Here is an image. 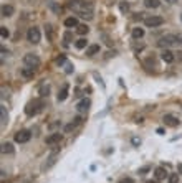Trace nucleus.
<instances>
[{"label": "nucleus", "mask_w": 182, "mask_h": 183, "mask_svg": "<svg viewBox=\"0 0 182 183\" xmlns=\"http://www.w3.org/2000/svg\"><path fill=\"white\" fill-rule=\"evenodd\" d=\"M70 8H71L73 12L80 13L83 18L91 20L95 5H93V2H90V0H71V2H70Z\"/></svg>", "instance_id": "obj_1"}, {"label": "nucleus", "mask_w": 182, "mask_h": 183, "mask_svg": "<svg viewBox=\"0 0 182 183\" xmlns=\"http://www.w3.org/2000/svg\"><path fill=\"white\" fill-rule=\"evenodd\" d=\"M43 109V101L42 99H33V101H30L28 104L25 106V114L28 117H33V116H37V114Z\"/></svg>", "instance_id": "obj_2"}, {"label": "nucleus", "mask_w": 182, "mask_h": 183, "mask_svg": "<svg viewBox=\"0 0 182 183\" xmlns=\"http://www.w3.org/2000/svg\"><path fill=\"white\" fill-rule=\"evenodd\" d=\"M40 63H42V60L38 58V55H35V53H27L25 56H23V65L28 66V68H38L40 66Z\"/></svg>", "instance_id": "obj_3"}, {"label": "nucleus", "mask_w": 182, "mask_h": 183, "mask_svg": "<svg viewBox=\"0 0 182 183\" xmlns=\"http://www.w3.org/2000/svg\"><path fill=\"white\" fill-rule=\"evenodd\" d=\"M180 41V38L177 36V35H166V36H162V38H159V41H157V45H159L161 48H167V46H172V45H175V43H179Z\"/></svg>", "instance_id": "obj_4"}, {"label": "nucleus", "mask_w": 182, "mask_h": 183, "mask_svg": "<svg viewBox=\"0 0 182 183\" xmlns=\"http://www.w3.org/2000/svg\"><path fill=\"white\" fill-rule=\"evenodd\" d=\"M40 38H42V33H40V30H38L37 26L28 28V31H27V40H28V41H30L32 45L40 43Z\"/></svg>", "instance_id": "obj_5"}, {"label": "nucleus", "mask_w": 182, "mask_h": 183, "mask_svg": "<svg viewBox=\"0 0 182 183\" xmlns=\"http://www.w3.org/2000/svg\"><path fill=\"white\" fill-rule=\"evenodd\" d=\"M30 139H32V132H30V130H27V129L18 130V132L15 134V142H17V144H27Z\"/></svg>", "instance_id": "obj_6"}, {"label": "nucleus", "mask_w": 182, "mask_h": 183, "mask_svg": "<svg viewBox=\"0 0 182 183\" xmlns=\"http://www.w3.org/2000/svg\"><path fill=\"white\" fill-rule=\"evenodd\" d=\"M162 23H164V18H162V17H157V15H152V17H148V18H144V25L149 26V28L161 26Z\"/></svg>", "instance_id": "obj_7"}, {"label": "nucleus", "mask_w": 182, "mask_h": 183, "mask_svg": "<svg viewBox=\"0 0 182 183\" xmlns=\"http://www.w3.org/2000/svg\"><path fill=\"white\" fill-rule=\"evenodd\" d=\"M61 140H63V134L53 132V134H50V135L45 139V144L48 145V147H53V145H56V144H60Z\"/></svg>", "instance_id": "obj_8"}, {"label": "nucleus", "mask_w": 182, "mask_h": 183, "mask_svg": "<svg viewBox=\"0 0 182 183\" xmlns=\"http://www.w3.org/2000/svg\"><path fill=\"white\" fill-rule=\"evenodd\" d=\"M162 121L166 125H169V127H177V125L180 124V121L175 116H172V114H166V116L162 117Z\"/></svg>", "instance_id": "obj_9"}, {"label": "nucleus", "mask_w": 182, "mask_h": 183, "mask_svg": "<svg viewBox=\"0 0 182 183\" xmlns=\"http://www.w3.org/2000/svg\"><path fill=\"white\" fill-rule=\"evenodd\" d=\"M161 58L166 61V63H174V60H175V53H172L171 50H164L162 53H161Z\"/></svg>", "instance_id": "obj_10"}, {"label": "nucleus", "mask_w": 182, "mask_h": 183, "mask_svg": "<svg viewBox=\"0 0 182 183\" xmlns=\"http://www.w3.org/2000/svg\"><path fill=\"white\" fill-rule=\"evenodd\" d=\"M81 122H83V121H81V117H80V116H78V117H75V119H73V122H70V124L66 125V127H65V132H71V130L78 127V125H80Z\"/></svg>", "instance_id": "obj_11"}, {"label": "nucleus", "mask_w": 182, "mask_h": 183, "mask_svg": "<svg viewBox=\"0 0 182 183\" xmlns=\"http://www.w3.org/2000/svg\"><path fill=\"white\" fill-rule=\"evenodd\" d=\"M90 99H83V101H80L78 102V106H76V109H78L80 112H86L88 109H90Z\"/></svg>", "instance_id": "obj_12"}, {"label": "nucleus", "mask_w": 182, "mask_h": 183, "mask_svg": "<svg viewBox=\"0 0 182 183\" xmlns=\"http://www.w3.org/2000/svg\"><path fill=\"white\" fill-rule=\"evenodd\" d=\"M56 157H58V150H56V152H53V153H51V155L48 157V163H45L43 167H42V170H45V168L48 170V168L51 167V165H55V162H56Z\"/></svg>", "instance_id": "obj_13"}, {"label": "nucleus", "mask_w": 182, "mask_h": 183, "mask_svg": "<svg viewBox=\"0 0 182 183\" xmlns=\"http://www.w3.org/2000/svg\"><path fill=\"white\" fill-rule=\"evenodd\" d=\"M154 175H156L157 180H166V178H167V171L164 170L162 167H157V168L154 170Z\"/></svg>", "instance_id": "obj_14"}, {"label": "nucleus", "mask_w": 182, "mask_h": 183, "mask_svg": "<svg viewBox=\"0 0 182 183\" xmlns=\"http://www.w3.org/2000/svg\"><path fill=\"white\" fill-rule=\"evenodd\" d=\"M65 26H68V28L78 26V18H76V17H68V18L65 20Z\"/></svg>", "instance_id": "obj_15"}, {"label": "nucleus", "mask_w": 182, "mask_h": 183, "mask_svg": "<svg viewBox=\"0 0 182 183\" xmlns=\"http://www.w3.org/2000/svg\"><path fill=\"white\" fill-rule=\"evenodd\" d=\"M68 89H70V86L65 84L63 88H61V91L58 93V101H65V99L68 98Z\"/></svg>", "instance_id": "obj_16"}, {"label": "nucleus", "mask_w": 182, "mask_h": 183, "mask_svg": "<svg viewBox=\"0 0 182 183\" xmlns=\"http://www.w3.org/2000/svg\"><path fill=\"white\" fill-rule=\"evenodd\" d=\"M22 76L23 78H27V79H30V78H33L35 76V70H33V68H23V70H22Z\"/></svg>", "instance_id": "obj_17"}, {"label": "nucleus", "mask_w": 182, "mask_h": 183, "mask_svg": "<svg viewBox=\"0 0 182 183\" xmlns=\"http://www.w3.org/2000/svg\"><path fill=\"white\" fill-rule=\"evenodd\" d=\"M13 15V7L12 5H3L2 7V17H12Z\"/></svg>", "instance_id": "obj_18"}, {"label": "nucleus", "mask_w": 182, "mask_h": 183, "mask_svg": "<svg viewBox=\"0 0 182 183\" xmlns=\"http://www.w3.org/2000/svg\"><path fill=\"white\" fill-rule=\"evenodd\" d=\"M99 51V45H91V46L86 48V56H93Z\"/></svg>", "instance_id": "obj_19"}, {"label": "nucleus", "mask_w": 182, "mask_h": 183, "mask_svg": "<svg viewBox=\"0 0 182 183\" xmlns=\"http://www.w3.org/2000/svg\"><path fill=\"white\" fill-rule=\"evenodd\" d=\"M144 5L148 8H157L161 5V2H159V0H144Z\"/></svg>", "instance_id": "obj_20"}, {"label": "nucleus", "mask_w": 182, "mask_h": 183, "mask_svg": "<svg viewBox=\"0 0 182 183\" xmlns=\"http://www.w3.org/2000/svg\"><path fill=\"white\" fill-rule=\"evenodd\" d=\"M2 153H13V145H12L10 142L2 144Z\"/></svg>", "instance_id": "obj_21"}, {"label": "nucleus", "mask_w": 182, "mask_h": 183, "mask_svg": "<svg viewBox=\"0 0 182 183\" xmlns=\"http://www.w3.org/2000/svg\"><path fill=\"white\" fill-rule=\"evenodd\" d=\"M75 46L78 48V50H83V48H88V40L86 38H80L78 41L75 43Z\"/></svg>", "instance_id": "obj_22"}, {"label": "nucleus", "mask_w": 182, "mask_h": 183, "mask_svg": "<svg viewBox=\"0 0 182 183\" xmlns=\"http://www.w3.org/2000/svg\"><path fill=\"white\" fill-rule=\"evenodd\" d=\"M88 31H90V26L88 25H78L76 26V33H78V35H86Z\"/></svg>", "instance_id": "obj_23"}, {"label": "nucleus", "mask_w": 182, "mask_h": 183, "mask_svg": "<svg viewBox=\"0 0 182 183\" xmlns=\"http://www.w3.org/2000/svg\"><path fill=\"white\" fill-rule=\"evenodd\" d=\"M143 36H144V30H143V28H134V30H133V38L134 40H139Z\"/></svg>", "instance_id": "obj_24"}, {"label": "nucleus", "mask_w": 182, "mask_h": 183, "mask_svg": "<svg viewBox=\"0 0 182 183\" xmlns=\"http://www.w3.org/2000/svg\"><path fill=\"white\" fill-rule=\"evenodd\" d=\"M48 93H50V88H48V86H42V88H40V96H42V98H46V96H48Z\"/></svg>", "instance_id": "obj_25"}, {"label": "nucleus", "mask_w": 182, "mask_h": 183, "mask_svg": "<svg viewBox=\"0 0 182 183\" xmlns=\"http://www.w3.org/2000/svg\"><path fill=\"white\" fill-rule=\"evenodd\" d=\"M0 35H2V38H8L10 36V31L7 30V26H0Z\"/></svg>", "instance_id": "obj_26"}, {"label": "nucleus", "mask_w": 182, "mask_h": 183, "mask_svg": "<svg viewBox=\"0 0 182 183\" xmlns=\"http://www.w3.org/2000/svg\"><path fill=\"white\" fill-rule=\"evenodd\" d=\"M0 112H2V125H5V124H7L8 116H7V112H5V107H3V106L0 107Z\"/></svg>", "instance_id": "obj_27"}, {"label": "nucleus", "mask_w": 182, "mask_h": 183, "mask_svg": "<svg viewBox=\"0 0 182 183\" xmlns=\"http://www.w3.org/2000/svg\"><path fill=\"white\" fill-rule=\"evenodd\" d=\"M119 8H121V12H122V13H126L127 10H129V3H126V2H121V3H119Z\"/></svg>", "instance_id": "obj_28"}, {"label": "nucleus", "mask_w": 182, "mask_h": 183, "mask_svg": "<svg viewBox=\"0 0 182 183\" xmlns=\"http://www.w3.org/2000/svg\"><path fill=\"white\" fill-rule=\"evenodd\" d=\"M169 181H171V183H177V181H179V173L171 175V176H169Z\"/></svg>", "instance_id": "obj_29"}, {"label": "nucleus", "mask_w": 182, "mask_h": 183, "mask_svg": "<svg viewBox=\"0 0 182 183\" xmlns=\"http://www.w3.org/2000/svg\"><path fill=\"white\" fill-rule=\"evenodd\" d=\"M46 31H48V40L51 41V40H53V30H51V25H46Z\"/></svg>", "instance_id": "obj_30"}, {"label": "nucleus", "mask_w": 182, "mask_h": 183, "mask_svg": "<svg viewBox=\"0 0 182 183\" xmlns=\"http://www.w3.org/2000/svg\"><path fill=\"white\" fill-rule=\"evenodd\" d=\"M118 183H134V180H133V178H129V176H126V178H121Z\"/></svg>", "instance_id": "obj_31"}, {"label": "nucleus", "mask_w": 182, "mask_h": 183, "mask_svg": "<svg viewBox=\"0 0 182 183\" xmlns=\"http://www.w3.org/2000/svg\"><path fill=\"white\" fill-rule=\"evenodd\" d=\"M65 61H66V58H65V56H60V58H56V63H58V65H63Z\"/></svg>", "instance_id": "obj_32"}, {"label": "nucleus", "mask_w": 182, "mask_h": 183, "mask_svg": "<svg viewBox=\"0 0 182 183\" xmlns=\"http://www.w3.org/2000/svg\"><path fill=\"white\" fill-rule=\"evenodd\" d=\"M70 40H71V33H70V31H66V33H65V41H70Z\"/></svg>", "instance_id": "obj_33"}, {"label": "nucleus", "mask_w": 182, "mask_h": 183, "mask_svg": "<svg viewBox=\"0 0 182 183\" xmlns=\"http://www.w3.org/2000/svg\"><path fill=\"white\" fill-rule=\"evenodd\" d=\"M146 171H149V167H144V168H141V170H139V173H141V175H144Z\"/></svg>", "instance_id": "obj_34"}, {"label": "nucleus", "mask_w": 182, "mask_h": 183, "mask_svg": "<svg viewBox=\"0 0 182 183\" xmlns=\"http://www.w3.org/2000/svg\"><path fill=\"white\" fill-rule=\"evenodd\" d=\"M177 55V58H179V61H182V51H179V53H175Z\"/></svg>", "instance_id": "obj_35"}, {"label": "nucleus", "mask_w": 182, "mask_h": 183, "mask_svg": "<svg viewBox=\"0 0 182 183\" xmlns=\"http://www.w3.org/2000/svg\"><path fill=\"white\" fill-rule=\"evenodd\" d=\"M177 171H179V173H182V163L177 165Z\"/></svg>", "instance_id": "obj_36"}, {"label": "nucleus", "mask_w": 182, "mask_h": 183, "mask_svg": "<svg viewBox=\"0 0 182 183\" xmlns=\"http://www.w3.org/2000/svg\"><path fill=\"white\" fill-rule=\"evenodd\" d=\"M166 2H169V3H175L177 0H166Z\"/></svg>", "instance_id": "obj_37"}, {"label": "nucleus", "mask_w": 182, "mask_h": 183, "mask_svg": "<svg viewBox=\"0 0 182 183\" xmlns=\"http://www.w3.org/2000/svg\"><path fill=\"white\" fill-rule=\"evenodd\" d=\"M146 183H157V181H154V180H148V181H146Z\"/></svg>", "instance_id": "obj_38"}, {"label": "nucleus", "mask_w": 182, "mask_h": 183, "mask_svg": "<svg viewBox=\"0 0 182 183\" xmlns=\"http://www.w3.org/2000/svg\"><path fill=\"white\" fill-rule=\"evenodd\" d=\"M180 43H182V36H180Z\"/></svg>", "instance_id": "obj_39"}]
</instances>
